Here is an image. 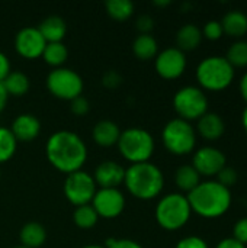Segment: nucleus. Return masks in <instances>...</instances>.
I'll return each instance as SVG.
<instances>
[{
    "label": "nucleus",
    "instance_id": "nucleus-1",
    "mask_svg": "<svg viewBox=\"0 0 247 248\" xmlns=\"http://www.w3.org/2000/svg\"><path fill=\"white\" fill-rule=\"evenodd\" d=\"M49 163L64 173L80 170L87 157L83 140L71 131H58L52 134L45 147Z\"/></svg>",
    "mask_w": 247,
    "mask_h": 248
},
{
    "label": "nucleus",
    "instance_id": "nucleus-2",
    "mask_svg": "<svg viewBox=\"0 0 247 248\" xmlns=\"http://www.w3.org/2000/svg\"><path fill=\"white\" fill-rule=\"evenodd\" d=\"M186 198L192 212L202 218H220L231 206L230 189L224 187L217 180L201 182Z\"/></svg>",
    "mask_w": 247,
    "mask_h": 248
},
{
    "label": "nucleus",
    "instance_id": "nucleus-3",
    "mask_svg": "<svg viewBox=\"0 0 247 248\" xmlns=\"http://www.w3.org/2000/svg\"><path fill=\"white\" fill-rule=\"evenodd\" d=\"M124 183L132 196L148 201L160 195L165 185V177L157 166L146 161L131 164L125 170Z\"/></svg>",
    "mask_w": 247,
    "mask_h": 248
},
{
    "label": "nucleus",
    "instance_id": "nucleus-4",
    "mask_svg": "<svg viewBox=\"0 0 247 248\" xmlns=\"http://www.w3.org/2000/svg\"><path fill=\"white\" fill-rule=\"evenodd\" d=\"M234 78V68L226 57L213 55L204 58L197 67V80L201 87L211 92L227 89Z\"/></svg>",
    "mask_w": 247,
    "mask_h": 248
},
{
    "label": "nucleus",
    "instance_id": "nucleus-5",
    "mask_svg": "<svg viewBox=\"0 0 247 248\" xmlns=\"http://www.w3.org/2000/svg\"><path fill=\"white\" fill-rule=\"evenodd\" d=\"M192 214L188 198L182 193H169L163 196L156 206V219L159 225L169 231H176L186 225Z\"/></svg>",
    "mask_w": 247,
    "mask_h": 248
},
{
    "label": "nucleus",
    "instance_id": "nucleus-6",
    "mask_svg": "<svg viewBox=\"0 0 247 248\" xmlns=\"http://www.w3.org/2000/svg\"><path fill=\"white\" fill-rule=\"evenodd\" d=\"M116 144L121 154L132 164L148 161L154 151V140L151 134L147 129L137 126L128 128L121 132Z\"/></svg>",
    "mask_w": 247,
    "mask_h": 248
},
{
    "label": "nucleus",
    "instance_id": "nucleus-7",
    "mask_svg": "<svg viewBox=\"0 0 247 248\" xmlns=\"http://www.w3.org/2000/svg\"><path fill=\"white\" fill-rule=\"evenodd\" d=\"M163 144L172 154L185 155L194 151L197 144V134L192 125L181 118H175L166 124L162 132Z\"/></svg>",
    "mask_w": 247,
    "mask_h": 248
},
{
    "label": "nucleus",
    "instance_id": "nucleus-8",
    "mask_svg": "<svg viewBox=\"0 0 247 248\" xmlns=\"http://www.w3.org/2000/svg\"><path fill=\"white\" fill-rule=\"evenodd\" d=\"M173 106L181 119H199L208 110V99L205 93L195 86H185L179 89L173 97Z\"/></svg>",
    "mask_w": 247,
    "mask_h": 248
},
{
    "label": "nucleus",
    "instance_id": "nucleus-9",
    "mask_svg": "<svg viewBox=\"0 0 247 248\" xmlns=\"http://www.w3.org/2000/svg\"><path fill=\"white\" fill-rule=\"evenodd\" d=\"M47 86L54 96L64 100H73L82 94L83 80L74 70L58 67L48 74Z\"/></svg>",
    "mask_w": 247,
    "mask_h": 248
},
{
    "label": "nucleus",
    "instance_id": "nucleus-10",
    "mask_svg": "<svg viewBox=\"0 0 247 248\" xmlns=\"http://www.w3.org/2000/svg\"><path fill=\"white\" fill-rule=\"evenodd\" d=\"M96 193L95 179L82 170L73 171L64 182V195L76 206L87 205Z\"/></svg>",
    "mask_w": 247,
    "mask_h": 248
},
{
    "label": "nucleus",
    "instance_id": "nucleus-11",
    "mask_svg": "<svg viewBox=\"0 0 247 248\" xmlns=\"http://www.w3.org/2000/svg\"><path fill=\"white\" fill-rule=\"evenodd\" d=\"M227 166V158L224 153L215 147H202L199 148L192 158V167L198 171L199 176L213 177L217 176Z\"/></svg>",
    "mask_w": 247,
    "mask_h": 248
},
{
    "label": "nucleus",
    "instance_id": "nucleus-12",
    "mask_svg": "<svg viewBox=\"0 0 247 248\" xmlns=\"http://www.w3.org/2000/svg\"><path fill=\"white\" fill-rule=\"evenodd\" d=\"M186 68L185 52L179 48H166L156 57V71L167 80L178 78Z\"/></svg>",
    "mask_w": 247,
    "mask_h": 248
},
{
    "label": "nucleus",
    "instance_id": "nucleus-13",
    "mask_svg": "<svg viewBox=\"0 0 247 248\" xmlns=\"http://www.w3.org/2000/svg\"><path fill=\"white\" fill-rule=\"evenodd\" d=\"M92 202L96 214L103 218H115L125 208V198L118 189H99Z\"/></svg>",
    "mask_w": 247,
    "mask_h": 248
},
{
    "label": "nucleus",
    "instance_id": "nucleus-14",
    "mask_svg": "<svg viewBox=\"0 0 247 248\" xmlns=\"http://www.w3.org/2000/svg\"><path fill=\"white\" fill-rule=\"evenodd\" d=\"M47 45V41L38 31V28L26 26L16 33L15 46L16 51L25 58H36L42 55V51Z\"/></svg>",
    "mask_w": 247,
    "mask_h": 248
},
{
    "label": "nucleus",
    "instance_id": "nucleus-15",
    "mask_svg": "<svg viewBox=\"0 0 247 248\" xmlns=\"http://www.w3.org/2000/svg\"><path fill=\"white\" fill-rule=\"evenodd\" d=\"M125 170L118 163L108 160L102 161L95 170V183L100 186V189H116L118 185L124 182Z\"/></svg>",
    "mask_w": 247,
    "mask_h": 248
},
{
    "label": "nucleus",
    "instance_id": "nucleus-16",
    "mask_svg": "<svg viewBox=\"0 0 247 248\" xmlns=\"http://www.w3.org/2000/svg\"><path fill=\"white\" fill-rule=\"evenodd\" d=\"M10 131L15 135L16 141H32L38 137L41 131V124L36 116L31 113H22L13 121Z\"/></svg>",
    "mask_w": 247,
    "mask_h": 248
},
{
    "label": "nucleus",
    "instance_id": "nucleus-17",
    "mask_svg": "<svg viewBox=\"0 0 247 248\" xmlns=\"http://www.w3.org/2000/svg\"><path fill=\"white\" fill-rule=\"evenodd\" d=\"M197 129H198L199 135L202 138H205L207 141H217L223 137V134L226 131V124L220 115L207 112L205 115H202L198 119Z\"/></svg>",
    "mask_w": 247,
    "mask_h": 248
},
{
    "label": "nucleus",
    "instance_id": "nucleus-18",
    "mask_svg": "<svg viewBox=\"0 0 247 248\" xmlns=\"http://www.w3.org/2000/svg\"><path fill=\"white\" fill-rule=\"evenodd\" d=\"M38 31L44 36L47 42H61V39L66 35L67 26L63 17L60 16H48L45 17L41 25L38 26Z\"/></svg>",
    "mask_w": 247,
    "mask_h": 248
},
{
    "label": "nucleus",
    "instance_id": "nucleus-19",
    "mask_svg": "<svg viewBox=\"0 0 247 248\" xmlns=\"http://www.w3.org/2000/svg\"><path fill=\"white\" fill-rule=\"evenodd\" d=\"M93 140L102 145V147H111L114 144L118 142L119 140V135H121V131L118 128V125L112 121H100L95 125L93 128Z\"/></svg>",
    "mask_w": 247,
    "mask_h": 248
},
{
    "label": "nucleus",
    "instance_id": "nucleus-20",
    "mask_svg": "<svg viewBox=\"0 0 247 248\" xmlns=\"http://www.w3.org/2000/svg\"><path fill=\"white\" fill-rule=\"evenodd\" d=\"M201 41H202V31L194 23L183 25L176 33V44H178L176 48H179L183 52L198 48Z\"/></svg>",
    "mask_w": 247,
    "mask_h": 248
},
{
    "label": "nucleus",
    "instance_id": "nucleus-21",
    "mask_svg": "<svg viewBox=\"0 0 247 248\" xmlns=\"http://www.w3.org/2000/svg\"><path fill=\"white\" fill-rule=\"evenodd\" d=\"M221 26L224 33L234 38H240L247 33V15L240 10H231L224 15Z\"/></svg>",
    "mask_w": 247,
    "mask_h": 248
},
{
    "label": "nucleus",
    "instance_id": "nucleus-22",
    "mask_svg": "<svg viewBox=\"0 0 247 248\" xmlns=\"http://www.w3.org/2000/svg\"><path fill=\"white\" fill-rule=\"evenodd\" d=\"M20 243L26 248H38L45 243V228L38 222H28L20 230Z\"/></svg>",
    "mask_w": 247,
    "mask_h": 248
},
{
    "label": "nucleus",
    "instance_id": "nucleus-23",
    "mask_svg": "<svg viewBox=\"0 0 247 248\" xmlns=\"http://www.w3.org/2000/svg\"><path fill=\"white\" fill-rule=\"evenodd\" d=\"M175 182H176V186L183 190V192H192L199 183H201V176L198 174V171L191 166L185 164V166H181L176 173H175Z\"/></svg>",
    "mask_w": 247,
    "mask_h": 248
},
{
    "label": "nucleus",
    "instance_id": "nucleus-24",
    "mask_svg": "<svg viewBox=\"0 0 247 248\" xmlns=\"http://www.w3.org/2000/svg\"><path fill=\"white\" fill-rule=\"evenodd\" d=\"M157 41L150 33H140L132 44V51L140 60H150L157 54Z\"/></svg>",
    "mask_w": 247,
    "mask_h": 248
},
{
    "label": "nucleus",
    "instance_id": "nucleus-25",
    "mask_svg": "<svg viewBox=\"0 0 247 248\" xmlns=\"http://www.w3.org/2000/svg\"><path fill=\"white\" fill-rule=\"evenodd\" d=\"M1 83L7 94H13V96H22L29 89V78L26 74L20 71H10Z\"/></svg>",
    "mask_w": 247,
    "mask_h": 248
},
{
    "label": "nucleus",
    "instance_id": "nucleus-26",
    "mask_svg": "<svg viewBox=\"0 0 247 248\" xmlns=\"http://www.w3.org/2000/svg\"><path fill=\"white\" fill-rule=\"evenodd\" d=\"M67 55H68V51L63 42H47L42 51V57L45 62L51 65H61L67 60Z\"/></svg>",
    "mask_w": 247,
    "mask_h": 248
},
{
    "label": "nucleus",
    "instance_id": "nucleus-27",
    "mask_svg": "<svg viewBox=\"0 0 247 248\" xmlns=\"http://www.w3.org/2000/svg\"><path fill=\"white\" fill-rule=\"evenodd\" d=\"M98 218L99 215L96 214V211L93 209L92 205H82V206H77L74 214H73V219H74V224L80 228H92L93 225H96L98 222Z\"/></svg>",
    "mask_w": 247,
    "mask_h": 248
},
{
    "label": "nucleus",
    "instance_id": "nucleus-28",
    "mask_svg": "<svg viewBox=\"0 0 247 248\" xmlns=\"http://www.w3.org/2000/svg\"><path fill=\"white\" fill-rule=\"evenodd\" d=\"M105 6L108 13L116 20H125L134 12V3L131 0H108Z\"/></svg>",
    "mask_w": 247,
    "mask_h": 248
},
{
    "label": "nucleus",
    "instance_id": "nucleus-29",
    "mask_svg": "<svg viewBox=\"0 0 247 248\" xmlns=\"http://www.w3.org/2000/svg\"><path fill=\"white\" fill-rule=\"evenodd\" d=\"M16 138L10 128L0 126V163L7 161L16 151Z\"/></svg>",
    "mask_w": 247,
    "mask_h": 248
},
{
    "label": "nucleus",
    "instance_id": "nucleus-30",
    "mask_svg": "<svg viewBox=\"0 0 247 248\" xmlns=\"http://www.w3.org/2000/svg\"><path fill=\"white\" fill-rule=\"evenodd\" d=\"M227 61L234 67H247V41H236L227 51Z\"/></svg>",
    "mask_w": 247,
    "mask_h": 248
},
{
    "label": "nucleus",
    "instance_id": "nucleus-31",
    "mask_svg": "<svg viewBox=\"0 0 247 248\" xmlns=\"http://www.w3.org/2000/svg\"><path fill=\"white\" fill-rule=\"evenodd\" d=\"M224 35L223 26L220 20H208L202 29V36H205L210 41H217Z\"/></svg>",
    "mask_w": 247,
    "mask_h": 248
},
{
    "label": "nucleus",
    "instance_id": "nucleus-32",
    "mask_svg": "<svg viewBox=\"0 0 247 248\" xmlns=\"http://www.w3.org/2000/svg\"><path fill=\"white\" fill-rule=\"evenodd\" d=\"M217 177H218V183L220 185H223L224 187H227V189H230L231 186H234L236 183H237V180H239V174H237V171H236V169H233V167H230V166H226L218 174H217Z\"/></svg>",
    "mask_w": 247,
    "mask_h": 248
},
{
    "label": "nucleus",
    "instance_id": "nucleus-33",
    "mask_svg": "<svg viewBox=\"0 0 247 248\" xmlns=\"http://www.w3.org/2000/svg\"><path fill=\"white\" fill-rule=\"evenodd\" d=\"M236 241L242 243V244H247V218H240L234 227H233V237Z\"/></svg>",
    "mask_w": 247,
    "mask_h": 248
},
{
    "label": "nucleus",
    "instance_id": "nucleus-34",
    "mask_svg": "<svg viewBox=\"0 0 247 248\" xmlns=\"http://www.w3.org/2000/svg\"><path fill=\"white\" fill-rule=\"evenodd\" d=\"M176 248H210L207 241L202 240L201 237H185L182 238L178 244H176Z\"/></svg>",
    "mask_w": 247,
    "mask_h": 248
},
{
    "label": "nucleus",
    "instance_id": "nucleus-35",
    "mask_svg": "<svg viewBox=\"0 0 247 248\" xmlns=\"http://www.w3.org/2000/svg\"><path fill=\"white\" fill-rule=\"evenodd\" d=\"M70 109H71V112H73L74 115H79V116L86 115V113L89 112V102H87L86 97H83V96L80 94V96H77V97H74V99L71 100Z\"/></svg>",
    "mask_w": 247,
    "mask_h": 248
},
{
    "label": "nucleus",
    "instance_id": "nucleus-36",
    "mask_svg": "<svg viewBox=\"0 0 247 248\" xmlns=\"http://www.w3.org/2000/svg\"><path fill=\"white\" fill-rule=\"evenodd\" d=\"M106 247L105 248H143L138 243L132 241V240H115V238H109L106 240Z\"/></svg>",
    "mask_w": 247,
    "mask_h": 248
},
{
    "label": "nucleus",
    "instance_id": "nucleus-37",
    "mask_svg": "<svg viewBox=\"0 0 247 248\" xmlns=\"http://www.w3.org/2000/svg\"><path fill=\"white\" fill-rule=\"evenodd\" d=\"M137 28H138V31H141V33H148L154 28L153 17L148 16V15H141L137 19Z\"/></svg>",
    "mask_w": 247,
    "mask_h": 248
},
{
    "label": "nucleus",
    "instance_id": "nucleus-38",
    "mask_svg": "<svg viewBox=\"0 0 247 248\" xmlns=\"http://www.w3.org/2000/svg\"><path fill=\"white\" fill-rule=\"evenodd\" d=\"M9 73H10V62L7 57L3 52H0V81H3Z\"/></svg>",
    "mask_w": 247,
    "mask_h": 248
},
{
    "label": "nucleus",
    "instance_id": "nucleus-39",
    "mask_svg": "<svg viewBox=\"0 0 247 248\" xmlns=\"http://www.w3.org/2000/svg\"><path fill=\"white\" fill-rule=\"evenodd\" d=\"M215 248H246V246L239 243V241H236L234 238H224V240H221L217 244Z\"/></svg>",
    "mask_w": 247,
    "mask_h": 248
},
{
    "label": "nucleus",
    "instance_id": "nucleus-40",
    "mask_svg": "<svg viewBox=\"0 0 247 248\" xmlns=\"http://www.w3.org/2000/svg\"><path fill=\"white\" fill-rule=\"evenodd\" d=\"M7 97H9V94H7V92H6V89H4L3 83L0 81V112L4 109L6 102H7Z\"/></svg>",
    "mask_w": 247,
    "mask_h": 248
},
{
    "label": "nucleus",
    "instance_id": "nucleus-41",
    "mask_svg": "<svg viewBox=\"0 0 247 248\" xmlns=\"http://www.w3.org/2000/svg\"><path fill=\"white\" fill-rule=\"evenodd\" d=\"M240 93H242L243 99L247 102V73L243 74V77L240 80Z\"/></svg>",
    "mask_w": 247,
    "mask_h": 248
},
{
    "label": "nucleus",
    "instance_id": "nucleus-42",
    "mask_svg": "<svg viewBox=\"0 0 247 248\" xmlns=\"http://www.w3.org/2000/svg\"><path fill=\"white\" fill-rule=\"evenodd\" d=\"M242 125H243L245 131L247 132V106L245 108V110H243V115H242Z\"/></svg>",
    "mask_w": 247,
    "mask_h": 248
},
{
    "label": "nucleus",
    "instance_id": "nucleus-43",
    "mask_svg": "<svg viewBox=\"0 0 247 248\" xmlns=\"http://www.w3.org/2000/svg\"><path fill=\"white\" fill-rule=\"evenodd\" d=\"M154 4H159V6H166V4H170L169 0H165V1H154Z\"/></svg>",
    "mask_w": 247,
    "mask_h": 248
},
{
    "label": "nucleus",
    "instance_id": "nucleus-44",
    "mask_svg": "<svg viewBox=\"0 0 247 248\" xmlns=\"http://www.w3.org/2000/svg\"><path fill=\"white\" fill-rule=\"evenodd\" d=\"M82 248H105V247H102V246H95V244H90V246H84V247H82Z\"/></svg>",
    "mask_w": 247,
    "mask_h": 248
},
{
    "label": "nucleus",
    "instance_id": "nucleus-45",
    "mask_svg": "<svg viewBox=\"0 0 247 248\" xmlns=\"http://www.w3.org/2000/svg\"><path fill=\"white\" fill-rule=\"evenodd\" d=\"M13 248H26V247H23V246H17V247H13Z\"/></svg>",
    "mask_w": 247,
    "mask_h": 248
}]
</instances>
